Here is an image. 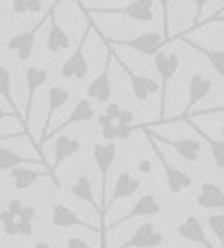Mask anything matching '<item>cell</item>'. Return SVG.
Wrapping results in <instances>:
<instances>
[{"mask_svg":"<svg viewBox=\"0 0 224 248\" xmlns=\"http://www.w3.org/2000/svg\"><path fill=\"white\" fill-rule=\"evenodd\" d=\"M50 222H52V227H55V229L81 227V229H87V231H91V229H94L90 222H85V220H83L76 211L70 209V207L63 205V202H55V205L50 207Z\"/></svg>","mask_w":224,"mask_h":248,"instance_id":"2e32d148","label":"cell"},{"mask_svg":"<svg viewBox=\"0 0 224 248\" xmlns=\"http://www.w3.org/2000/svg\"><path fill=\"white\" fill-rule=\"evenodd\" d=\"M211 22H220V24H224V17H211Z\"/></svg>","mask_w":224,"mask_h":248,"instance_id":"60d3db41","label":"cell"},{"mask_svg":"<svg viewBox=\"0 0 224 248\" xmlns=\"http://www.w3.org/2000/svg\"><path fill=\"white\" fill-rule=\"evenodd\" d=\"M139 187H142V181L137 179V176L133 174V172L129 170H122L120 174L116 176V183H113V192H111V198L107 201V207H105V216H107V211L111 209L116 202L124 201V198H131L133 194L139 192ZM103 216V218H105Z\"/></svg>","mask_w":224,"mask_h":248,"instance_id":"30bf717a","label":"cell"},{"mask_svg":"<svg viewBox=\"0 0 224 248\" xmlns=\"http://www.w3.org/2000/svg\"><path fill=\"white\" fill-rule=\"evenodd\" d=\"M194 48L209 61V65L218 72V77L224 78V50H211V48H200V46H194Z\"/></svg>","mask_w":224,"mask_h":248,"instance_id":"4316f807","label":"cell"},{"mask_svg":"<svg viewBox=\"0 0 224 248\" xmlns=\"http://www.w3.org/2000/svg\"><path fill=\"white\" fill-rule=\"evenodd\" d=\"M70 98H72V94H70V90L63 85H52L50 90H48V94H46L48 113H46V126H44V140L48 137V133H50V128H52V118H55V113L59 111ZM42 146H44V141H42Z\"/></svg>","mask_w":224,"mask_h":248,"instance_id":"d6986e66","label":"cell"},{"mask_svg":"<svg viewBox=\"0 0 224 248\" xmlns=\"http://www.w3.org/2000/svg\"><path fill=\"white\" fill-rule=\"evenodd\" d=\"M91 31H94V24H91V17H90L87 29H85V33L81 35V42H78L76 50H74L72 55L61 63L59 74L63 78H78V81L87 78V74H90V61H87V57H85V42H87V37L91 35Z\"/></svg>","mask_w":224,"mask_h":248,"instance_id":"8992f818","label":"cell"},{"mask_svg":"<svg viewBox=\"0 0 224 248\" xmlns=\"http://www.w3.org/2000/svg\"><path fill=\"white\" fill-rule=\"evenodd\" d=\"M20 220H29V222H35V218H37V211L33 209V207H29V205H24V209H22V214L17 216Z\"/></svg>","mask_w":224,"mask_h":248,"instance_id":"836d02e7","label":"cell"},{"mask_svg":"<svg viewBox=\"0 0 224 248\" xmlns=\"http://www.w3.org/2000/svg\"><path fill=\"white\" fill-rule=\"evenodd\" d=\"M196 113H224V105H222V107H209V109H203V111H196Z\"/></svg>","mask_w":224,"mask_h":248,"instance_id":"f35d334b","label":"cell"},{"mask_svg":"<svg viewBox=\"0 0 224 248\" xmlns=\"http://www.w3.org/2000/svg\"><path fill=\"white\" fill-rule=\"evenodd\" d=\"M70 194H72L74 198H78V201L90 202L91 207H96V211H98L100 218H103V209H100V202H96L94 187H91V181H90V176H87L85 172H81V174L76 176V181H74L72 187H70Z\"/></svg>","mask_w":224,"mask_h":248,"instance_id":"603a6c76","label":"cell"},{"mask_svg":"<svg viewBox=\"0 0 224 248\" xmlns=\"http://www.w3.org/2000/svg\"><path fill=\"white\" fill-rule=\"evenodd\" d=\"M168 148H172L187 163H198L203 159V137L196 133V137H181V140H168Z\"/></svg>","mask_w":224,"mask_h":248,"instance_id":"e0dca14e","label":"cell"},{"mask_svg":"<svg viewBox=\"0 0 224 248\" xmlns=\"http://www.w3.org/2000/svg\"><path fill=\"white\" fill-rule=\"evenodd\" d=\"M48 77H50V72H48L46 68H37V65H30V68H26V72H24L26 105H24V113H22V120H24V124L30 122V111H33L35 94H37V90H42V87L46 85Z\"/></svg>","mask_w":224,"mask_h":248,"instance_id":"9c48e42d","label":"cell"},{"mask_svg":"<svg viewBox=\"0 0 224 248\" xmlns=\"http://www.w3.org/2000/svg\"><path fill=\"white\" fill-rule=\"evenodd\" d=\"M96 116L94 107H91V100L90 98H78L76 103H74L72 111H70V116L65 118L63 124H59V126H74V124H81V122H91Z\"/></svg>","mask_w":224,"mask_h":248,"instance_id":"cb8c5ba5","label":"cell"},{"mask_svg":"<svg viewBox=\"0 0 224 248\" xmlns=\"http://www.w3.org/2000/svg\"><path fill=\"white\" fill-rule=\"evenodd\" d=\"M118 124H122V126H133V111H131V109H122L120 118H118Z\"/></svg>","mask_w":224,"mask_h":248,"instance_id":"d6a6232c","label":"cell"},{"mask_svg":"<svg viewBox=\"0 0 224 248\" xmlns=\"http://www.w3.org/2000/svg\"><path fill=\"white\" fill-rule=\"evenodd\" d=\"M207 229L218 237V248H224V214L207 216Z\"/></svg>","mask_w":224,"mask_h":248,"instance_id":"83f0119b","label":"cell"},{"mask_svg":"<svg viewBox=\"0 0 224 248\" xmlns=\"http://www.w3.org/2000/svg\"><path fill=\"white\" fill-rule=\"evenodd\" d=\"M55 9H57V4H55ZM55 9H52L50 20H48V35H46V48H48V52H52V55L65 52V50H70V46H72V39H70L68 31L57 22Z\"/></svg>","mask_w":224,"mask_h":248,"instance_id":"ac0fdd59","label":"cell"},{"mask_svg":"<svg viewBox=\"0 0 224 248\" xmlns=\"http://www.w3.org/2000/svg\"><path fill=\"white\" fill-rule=\"evenodd\" d=\"M220 131H222V135H224V126H222V128H220Z\"/></svg>","mask_w":224,"mask_h":248,"instance_id":"7bdbcfd3","label":"cell"},{"mask_svg":"<svg viewBox=\"0 0 224 248\" xmlns=\"http://www.w3.org/2000/svg\"><path fill=\"white\" fill-rule=\"evenodd\" d=\"M50 141H52V159H50L52 172L83 148V141L76 140V137H70V135H55Z\"/></svg>","mask_w":224,"mask_h":248,"instance_id":"5bb4252c","label":"cell"},{"mask_svg":"<svg viewBox=\"0 0 224 248\" xmlns=\"http://www.w3.org/2000/svg\"><path fill=\"white\" fill-rule=\"evenodd\" d=\"M216 90L211 78H207L205 74L194 72L187 81V113H194L196 111V105L203 103L211 92Z\"/></svg>","mask_w":224,"mask_h":248,"instance_id":"4fadbf2b","label":"cell"},{"mask_svg":"<svg viewBox=\"0 0 224 248\" xmlns=\"http://www.w3.org/2000/svg\"><path fill=\"white\" fill-rule=\"evenodd\" d=\"M179 235H181L183 240H187V242L203 244L205 248H218V246H213L211 242L207 240V233H205L203 224H200V220L196 218V216H187V218L179 224Z\"/></svg>","mask_w":224,"mask_h":248,"instance_id":"7402d4cb","label":"cell"},{"mask_svg":"<svg viewBox=\"0 0 224 248\" xmlns=\"http://www.w3.org/2000/svg\"><path fill=\"white\" fill-rule=\"evenodd\" d=\"M152 63H155V70L161 78V98H159V109L161 116H165V107H168V92H170V83L177 77L179 72V52L170 50V48H161L155 57H152Z\"/></svg>","mask_w":224,"mask_h":248,"instance_id":"6da1fadb","label":"cell"},{"mask_svg":"<svg viewBox=\"0 0 224 248\" xmlns=\"http://www.w3.org/2000/svg\"><path fill=\"white\" fill-rule=\"evenodd\" d=\"M146 135L150 137L152 148L157 150V159H159V163L164 166V174H165V185H168V192L174 194V196H179V194H183L185 189H190L192 185H194L192 176L187 174V172H183L179 166H172V163L168 161V157L164 155V146H161L159 137H155L150 131H146Z\"/></svg>","mask_w":224,"mask_h":248,"instance_id":"7a4b0ae2","label":"cell"},{"mask_svg":"<svg viewBox=\"0 0 224 248\" xmlns=\"http://www.w3.org/2000/svg\"><path fill=\"white\" fill-rule=\"evenodd\" d=\"M105 113H107L109 118H113L118 124V118H120V113H122V107L118 103H107V109H105Z\"/></svg>","mask_w":224,"mask_h":248,"instance_id":"1f68e13d","label":"cell"},{"mask_svg":"<svg viewBox=\"0 0 224 248\" xmlns=\"http://www.w3.org/2000/svg\"><path fill=\"white\" fill-rule=\"evenodd\" d=\"M124 74L131 83V92H133L137 103H146L152 94H161V83H157L155 78L146 77V74H137L133 70H129L124 65Z\"/></svg>","mask_w":224,"mask_h":248,"instance_id":"9a60e30c","label":"cell"},{"mask_svg":"<svg viewBox=\"0 0 224 248\" xmlns=\"http://www.w3.org/2000/svg\"><path fill=\"white\" fill-rule=\"evenodd\" d=\"M155 4L157 0H133V2L124 4L118 9H87V16H109V17H131L133 22H142V24H150L155 22Z\"/></svg>","mask_w":224,"mask_h":248,"instance_id":"3957f363","label":"cell"},{"mask_svg":"<svg viewBox=\"0 0 224 248\" xmlns=\"http://www.w3.org/2000/svg\"><path fill=\"white\" fill-rule=\"evenodd\" d=\"M164 244V235L157 231V227L152 222L139 224L133 231V235L118 248H159Z\"/></svg>","mask_w":224,"mask_h":248,"instance_id":"7c38bea8","label":"cell"},{"mask_svg":"<svg viewBox=\"0 0 224 248\" xmlns=\"http://www.w3.org/2000/svg\"><path fill=\"white\" fill-rule=\"evenodd\" d=\"M55 9V7H52ZM52 9L46 13V17L44 20H39L37 24L33 26V29H29V31H24V33H15L11 39L7 42V48L11 52H15V57L20 61H26L30 55H33V50H35V42H37V33L42 31V26L46 24L48 20H50V13H52Z\"/></svg>","mask_w":224,"mask_h":248,"instance_id":"ba28073f","label":"cell"},{"mask_svg":"<svg viewBox=\"0 0 224 248\" xmlns=\"http://www.w3.org/2000/svg\"><path fill=\"white\" fill-rule=\"evenodd\" d=\"M11 2H17V0H11Z\"/></svg>","mask_w":224,"mask_h":248,"instance_id":"ee69618b","label":"cell"},{"mask_svg":"<svg viewBox=\"0 0 224 248\" xmlns=\"http://www.w3.org/2000/svg\"><path fill=\"white\" fill-rule=\"evenodd\" d=\"M33 248H52L50 244H48V242H35V246Z\"/></svg>","mask_w":224,"mask_h":248,"instance_id":"ab89813d","label":"cell"},{"mask_svg":"<svg viewBox=\"0 0 224 248\" xmlns=\"http://www.w3.org/2000/svg\"><path fill=\"white\" fill-rule=\"evenodd\" d=\"M203 137V141H207L209 153H211V159L220 170H224V140H216V137H209L205 133H198Z\"/></svg>","mask_w":224,"mask_h":248,"instance_id":"484cf974","label":"cell"},{"mask_svg":"<svg viewBox=\"0 0 224 248\" xmlns=\"http://www.w3.org/2000/svg\"><path fill=\"white\" fill-rule=\"evenodd\" d=\"M196 202H198L200 209H224V189L220 185L211 183V181H205L198 187V196H196Z\"/></svg>","mask_w":224,"mask_h":248,"instance_id":"44dd1931","label":"cell"},{"mask_svg":"<svg viewBox=\"0 0 224 248\" xmlns=\"http://www.w3.org/2000/svg\"><path fill=\"white\" fill-rule=\"evenodd\" d=\"M91 155H94L96 168H98L100 174V207H103V216H105V207H107V183H109V172L113 168V161L118 157V144L116 141H96L94 148H91Z\"/></svg>","mask_w":224,"mask_h":248,"instance_id":"5b68a950","label":"cell"},{"mask_svg":"<svg viewBox=\"0 0 224 248\" xmlns=\"http://www.w3.org/2000/svg\"><path fill=\"white\" fill-rule=\"evenodd\" d=\"M42 176H55L50 166H39V168H30V166H17L15 170L9 172V179H11L13 187L17 192H26L33 183H37Z\"/></svg>","mask_w":224,"mask_h":248,"instance_id":"8fae6325","label":"cell"},{"mask_svg":"<svg viewBox=\"0 0 224 248\" xmlns=\"http://www.w3.org/2000/svg\"><path fill=\"white\" fill-rule=\"evenodd\" d=\"M109 61L105 65V70L98 74V77L91 78V83L87 85V98L96 100V103H111V94H113V87H111V77H109Z\"/></svg>","mask_w":224,"mask_h":248,"instance_id":"ffe728a7","label":"cell"},{"mask_svg":"<svg viewBox=\"0 0 224 248\" xmlns=\"http://www.w3.org/2000/svg\"><path fill=\"white\" fill-rule=\"evenodd\" d=\"M65 248H94V246H91L87 240H83V237L72 235V237H68V240H65Z\"/></svg>","mask_w":224,"mask_h":248,"instance_id":"4dcf8cb0","label":"cell"},{"mask_svg":"<svg viewBox=\"0 0 224 248\" xmlns=\"http://www.w3.org/2000/svg\"><path fill=\"white\" fill-rule=\"evenodd\" d=\"M113 124H116V120H113V118H109L107 113H103V116H98V126H100V128L113 126Z\"/></svg>","mask_w":224,"mask_h":248,"instance_id":"74e56055","label":"cell"},{"mask_svg":"<svg viewBox=\"0 0 224 248\" xmlns=\"http://www.w3.org/2000/svg\"><path fill=\"white\" fill-rule=\"evenodd\" d=\"M13 13H29V0H17V2H11Z\"/></svg>","mask_w":224,"mask_h":248,"instance_id":"d590c367","label":"cell"},{"mask_svg":"<svg viewBox=\"0 0 224 248\" xmlns=\"http://www.w3.org/2000/svg\"><path fill=\"white\" fill-rule=\"evenodd\" d=\"M157 4L161 7V26H164V31L161 33L165 35V39H172V31H170V4H172V0H157Z\"/></svg>","mask_w":224,"mask_h":248,"instance_id":"f1b7e54d","label":"cell"},{"mask_svg":"<svg viewBox=\"0 0 224 248\" xmlns=\"http://www.w3.org/2000/svg\"><path fill=\"white\" fill-rule=\"evenodd\" d=\"M211 2V0H194V7H196V24L194 26H198V22H200V17H203V11H205V7Z\"/></svg>","mask_w":224,"mask_h":248,"instance_id":"e575fe53","label":"cell"},{"mask_svg":"<svg viewBox=\"0 0 224 248\" xmlns=\"http://www.w3.org/2000/svg\"><path fill=\"white\" fill-rule=\"evenodd\" d=\"M168 39L164 33L157 31H148V33H139L131 39H116V37H107V46H118V48H129L135 50L142 57H155L161 48H165Z\"/></svg>","mask_w":224,"mask_h":248,"instance_id":"277c9868","label":"cell"},{"mask_svg":"<svg viewBox=\"0 0 224 248\" xmlns=\"http://www.w3.org/2000/svg\"><path fill=\"white\" fill-rule=\"evenodd\" d=\"M218 13H224V7H222V9H220V11H218ZM218 13H216V16H218Z\"/></svg>","mask_w":224,"mask_h":248,"instance_id":"b9f144b4","label":"cell"},{"mask_svg":"<svg viewBox=\"0 0 224 248\" xmlns=\"http://www.w3.org/2000/svg\"><path fill=\"white\" fill-rule=\"evenodd\" d=\"M0 96L2 100H11V72L4 65H0Z\"/></svg>","mask_w":224,"mask_h":248,"instance_id":"f546056e","label":"cell"},{"mask_svg":"<svg viewBox=\"0 0 224 248\" xmlns=\"http://www.w3.org/2000/svg\"><path fill=\"white\" fill-rule=\"evenodd\" d=\"M137 170H139V174H150V172H152V163L148 161V159H139V161H137Z\"/></svg>","mask_w":224,"mask_h":248,"instance_id":"8d00e7d4","label":"cell"},{"mask_svg":"<svg viewBox=\"0 0 224 248\" xmlns=\"http://www.w3.org/2000/svg\"><path fill=\"white\" fill-rule=\"evenodd\" d=\"M29 161H33V159H26L24 155L15 153V150H11L7 144H2V148H0V170H2V174L15 170L17 166H24V163H29Z\"/></svg>","mask_w":224,"mask_h":248,"instance_id":"d4e9b609","label":"cell"},{"mask_svg":"<svg viewBox=\"0 0 224 248\" xmlns=\"http://www.w3.org/2000/svg\"><path fill=\"white\" fill-rule=\"evenodd\" d=\"M161 211H164V205H161L159 198H157L155 194H144V196H139L137 202L129 209V214H124L118 222L109 224L107 231H116V229H120L122 224H126L133 218H152V216H159Z\"/></svg>","mask_w":224,"mask_h":248,"instance_id":"52a82bcc","label":"cell"}]
</instances>
